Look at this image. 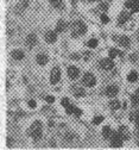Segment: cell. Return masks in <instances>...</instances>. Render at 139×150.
<instances>
[{
	"mask_svg": "<svg viewBox=\"0 0 139 150\" xmlns=\"http://www.w3.org/2000/svg\"><path fill=\"white\" fill-rule=\"evenodd\" d=\"M29 135L33 138V141H39L42 138V135H43V129H42V123L39 120H36L29 129Z\"/></svg>",
	"mask_w": 139,
	"mask_h": 150,
	"instance_id": "6da1fadb",
	"label": "cell"
},
{
	"mask_svg": "<svg viewBox=\"0 0 139 150\" xmlns=\"http://www.w3.org/2000/svg\"><path fill=\"white\" fill-rule=\"evenodd\" d=\"M70 30H72V36L74 37V38H77V37H80V36H82V35L86 33L87 26H86V24L83 22L76 21V22H74L72 24Z\"/></svg>",
	"mask_w": 139,
	"mask_h": 150,
	"instance_id": "7a4b0ae2",
	"label": "cell"
},
{
	"mask_svg": "<svg viewBox=\"0 0 139 150\" xmlns=\"http://www.w3.org/2000/svg\"><path fill=\"white\" fill-rule=\"evenodd\" d=\"M61 103H62V106L67 110V113H69V115H75V116H77V117H80V116L82 115V111H81L80 108L73 106V105L70 104V101H69L68 98H63Z\"/></svg>",
	"mask_w": 139,
	"mask_h": 150,
	"instance_id": "3957f363",
	"label": "cell"
},
{
	"mask_svg": "<svg viewBox=\"0 0 139 150\" xmlns=\"http://www.w3.org/2000/svg\"><path fill=\"white\" fill-rule=\"evenodd\" d=\"M82 83L87 87H93L96 83V79L92 73H86L82 78Z\"/></svg>",
	"mask_w": 139,
	"mask_h": 150,
	"instance_id": "277c9868",
	"label": "cell"
},
{
	"mask_svg": "<svg viewBox=\"0 0 139 150\" xmlns=\"http://www.w3.org/2000/svg\"><path fill=\"white\" fill-rule=\"evenodd\" d=\"M113 41H115L120 47H123V48H128L130 47V38L127 36H113Z\"/></svg>",
	"mask_w": 139,
	"mask_h": 150,
	"instance_id": "5b68a950",
	"label": "cell"
},
{
	"mask_svg": "<svg viewBox=\"0 0 139 150\" xmlns=\"http://www.w3.org/2000/svg\"><path fill=\"white\" fill-rule=\"evenodd\" d=\"M111 138H112V143H111L112 146H114V148H119V146L123 145L124 138H123V136L120 135L119 131H118V132H113V135H112Z\"/></svg>",
	"mask_w": 139,
	"mask_h": 150,
	"instance_id": "8992f818",
	"label": "cell"
},
{
	"mask_svg": "<svg viewBox=\"0 0 139 150\" xmlns=\"http://www.w3.org/2000/svg\"><path fill=\"white\" fill-rule=\"evenodd\" d=\"M60 80H61V69L58 67H55L53 68L51 74H50V82L53 85H56Z\"/></svg>",
	"mask_w": 139,
	"mask_h": 150,
	"instance_id": "52a82bcc",
	"label": "cell"
},
{
	"mask_svg": "<svg viewBox=\"0 0 139 150\" xmlns=\"http://www.w3.org/2000/svg\"><path fill=\"white\" fill-rule=\"evenodd\" d=\"M99 66H100V68L103 69V70H111V69L114 67V62L112 61L111 57H110V59H103V60H101V61L99 62Z\"/></svg>",
	"mask_w": 139,
	"mask_h": 150,
	"instance_id": "ba28073f",
	"label": "cell"
},
{
	"mask_svg": "<svg viewBox=\"0 0 139 150\" xmlns=\"http://www.w3.org/2000/svg\"><path fill=\"white\" fill-rule=\"evenodd\" d=\"M68 76L72 80H76L80 76V70L79 68H76L75 66H70L68 68Z\"/></svg>",
	"mask_w": 139,
	"mask_h": 150,
	"instance_id": "9c48e42d",
	"label": "cell"
},
{
	"mask_svg": "<svg viewBox=\"0 0 139 150\" xmlns=\"http://www.w3.org/2000/svg\"><path fill=\"white\" fill-rule=\"evenodd\" d=\"M118 92H119L118 86H115V85H111V86H108V87L106 88L105 94H106L107 97H110V98H113V97H115V96L118 94Z\"/></svg>",
	"mask_w": 139,
	"mask_h": 150,
	"instance_id": "30bf717a",
	"label": "cell"
},
{
	"mask_svg": "<svg viewBox=\"0 0 139 150\" xmlns=\"http://www.w3.org/2000/svg\"><path fill=\"white\" fill-rule=\"evenodd\" d=\"M25 43H26L27 48L32 49L34 45H36V43H37V37H36V35H34V33H30V35H27Z\"/></svg>",
	"mask_w": 139,
	"mask_h": 150,
	"instance_id": "8fae6325",
	"label": "cell"
},
{
	"mask_svg": "<svg viewBox=\"0 0 139 150\" xmlns=\"http://www.w3.org/2000/svg\"><path fill=\"white\" fill-rule=\"evenodd\" d=\"M44 37H45V41L48 43H55L57 41V35L55 31H48Z\"/></svg>",
	"mask_w": 139,
	"mask_h": 150,
	"instance_id": "7c38bea8",
	"label": "cell"
},
{
	"mask_svg": "<svg viewBox=\"0 0 139 150\" xmlns=\"http://www.w3.org/2000/svg\"><path fill=\"white\" fill-rule=\"evenodd\" d=\"M27 6H29V1H27V0H19L18 5L15 6V12L17 13H22Z\"/></svg>",
	"mask_w": 139,
	"mask_h": 150,
	"instance_id": "4fadbf2b",
	"label": "cell"
},
{
	"mask_svg": "<svg viewBox=\"0 0 139 150\" xmlns=\"http://www.w3.org/2000/svg\"><path fill=\"white\" fill-rule=\"evenodd\" d=\"M73 93L74 96L77 97V98H81V97H84L86 96V91L82 88V87H79V86H73Z\"/></svg>",
	"mask_w": 139,
	"mask_h": 150,
	"instance_id": "5bb4252c",
	"label": "cell"
},
{
	"mask_svg": "<svg viewBox=\"0 0 139 150\" xmlns=\"http://www.w3.org/2000/svg\"><path fill=\"white\" fill-rule=\"evenodd\" d=\"M36 61H37V63L39 66H44V64L48 63L49 57H48V55H45V54H38L37 57H36Z\"/></svg>",
	"mask_w": 139,
	"mask_h": 150,
	"instance_id": "9a60e30c",
	"label": "cell"
},
{
	"mask_svg": "<svg viewBox=\"0 0 139 150\" xmlns=\"http://www.w3.org/2000/svg\"><path fill=\"white\" fill-rule=\"evenodd\" d=\"M11 57L15 61H20V60L24 59V52L22 50H13L11 52Z\"/></svg>",
	"mask_w": 139,
	"mask_h": 150,
	"instance_id": "2e32d148",
	"label": "cell"
},
{
	"mask_svg": "<svg viewBox=\"0 0 139 150\" xmlns=\"http://www.w3.org/2000/svg\"><path fill=\"white\" fill-rule=\"evenodd\" d=\"M50 4L53 5L57 10H63L64 8V3L63 0H50Z\"/></svg>",
	"mask_w": 139,
	"mask_h": 150,
	"instance_id": "e0dca14e",
	"label": "cell"
},
{
	"mask_svg": "<svg viewBox=\"0 0 139 150\" xmlns=\"http://www.w3.org/2000/svg\"><path fill=\"white\" fill-rule=\"evenodd\" d=\"M112 135H113V131H112V129H111L110 126H105V127L102 129V136L105 137L106 139L111 138V137H112Z\"/></svg>",
	"mask_w": 139,
	"mask_h": 150,
	"instance_id": "ac0fdd59",
	"label": "cell"
},
{
	"mask_svg": "<svg viewBox=\"0 0 139 150\" xmlns=\"http://www.w3.org/2000/svg\"><path fill=\"white\" fill-rule=\"evenodd\" d=\"M67 28H68V23H65V22H63V21H60V22L57 23V25H56V31H57V32H63Z\"/></svg>",
	"mask_w": 139,
	"mask_h": 150,
	"instance_id": "d6986e66",
	"label": "cell"
},
{
	"mask_svg": "<svg viewBox=\"0 0 139 150\" xmlns=\"http://www.w3.org/2000/svg\"><path fill=\"white\" fill-rule=\"evenodd\" d=\"M119 132H120V135L123 136V138L124 139H127L128 138V130H127V127L126 126H120L119 127Z\"/></svg>",
	"mask_w": 139,
	"mask_h": 150,
	"instance_id": "ffe728a7",
	"label": "cell"
},
{
	"mask_svg": "<svg viewBox=\"0 0 139 150\" xmlns=\"http://www.w3.org/2000/svg\"><path fill=\"white\" fill-rule=\"evenodd\" d=\"M127 18H128V14H127L126 12H123V13L119 16V18H118V23H119L120 25H123L124 23H126Z\"/></svg>",
	"mask_w": 139,
	"mask_h": 150,
	"instance_id": "44dd1931",
	"label": "cell"
},
{
	"mask_svg": "<svg viewBox=\"0 0 139 150\" xmlns=\"http://www.w3.org/2000/svg\"><path fill=\"white\" fill-rule=\"evenodd\" d=\"M127 80L130 81V82H135L137 80H138V74H137V71H134V70H132L130 74H128V76H127Z\"/></svg>",
	"mask_w": 139,
	"mask_h": 150,
	"instance_id": "7402d4cb",
	"label": "cell"
},
{
	"mask_svg": "<svg viewBox=\"0 0 139 150\" xmlns=\"http://www.w3.org/2000/svg\"><path fill=\"white\" fill-rule=\"evenodd\" d=\"M121 56V55H123V52H121V51H119L118 49H111L110 50V52H108V56H110V57L111 59H114V57H117V56Z\"/></svg>",
	"mask_w": 139,
	"mask_h": 150,
	"instance_id": "603a6c76",
	"label": "cell"
},
{
	"mask_svg": "<svg viewBox=\"0 0 139 150\" xmlns=\"http://www.w3.org/2000/svg\"><path fill=\"white\" fill-rule=\"evenodd\" d=\"M87 47H89L91 49H94V48H96V47H98V40H95V38H92V40H89L88 42H87Z\"/></svg>",
	"mask_w": 139,
	"mask_h": 150,
	"instance_id": "cb8c5ba5",
	"label": "cell"
},
{
	"mask_svg": "<svg viewBox=\"0 0 139 150\" xmlns=\"http://www.w3.org/2000/svg\"><path fill=\"white\" fill-rule=\"evenodd\" d=\"M110 107H111L112 110H119V108L121 107V105H120V103H119L118 100H113V101L110 103Z\"/></svg>",
	"mask_w": 139,
	"mask_h": 150,
	"instance_id": "d4e9b609",
	"label": "cell"
},
{
	"mask_svg": "<svg viewBox=\"0 0 139 150\" xmlns=\"http://www.w3.org/2000/svg\"><path fill=\"white\" fill-rule=\"evenodd\" d=\"M131 101H132V105L133 106H138L139 105V96L137 94V93L131 97Z\"/></svg>",
	"mask_w": 139,
	"mask_h": 150,
	"instance_id": "484cf974",
	"label": "cell"
},
{
	"mask_svg": "<svg viewBox=\"0 0 139 150\" xmlns=\"http://www.w3.org/2000/svg\"><path fill=\"white\" fill-rule=\"evenodd\" d=\"M101 122H103V117L102 116H98V117H95L93 119V124H95V125H99Z\"/></svg>",
	"mask_w": 139,
	"mask_h": 150,
	"instance_id": "4316f807",
	"label": "cell"
},
{
	"mask_svg": "<svg viewBox=\"0 0 139 150\" xmlns=\"http://www.w3.org/2000/svg\"><path fill=\"white\" fill-rule=\"evenodd\" d=\"M101 22H102L103 24H107V23L110 22V18H108L105 13H103V14H101Z\"/></svg>",
	"mask_w": 139,
	"mask_h": 150,
	"instance_id": "83f0119b",
	"label": "cell"
},
{
	"mask_svg": "<svg viewBox=\"0 0 139 150\" xmlns=\"http://www.w3.org/2000/svg\"><path fill=\"white\" fill-rule=\"evenodd\" d=\"M45 101L49 103V104H53V103L55 101V98L51 97V96H48V97H45Z\"/></svg>",
	"mask_w": 139,
	"mask_h": 150,
	"instance_id": "f1b7e54d",
	"label": "cell"
},
{
	"mask_svg": "<svg viewBox=\"0 0 139 150\" xmlns=\"http://www.w3.org/2000/svg\"><path fill=\"white\" fill-rule=\"evenodd\" d=\"M70 59H72V60H76V61H77V60H80V55H79L77 52H74V54H72V55H70Z\"/></svg>",
	"mask_w": 139,
	"mask_h": 150,
	"instance_id": "f546056e",
	"label": "cell"
},
{
	"mask_svg": "<svg viewBox=\"0 0 139 150\" xmlns=\"http://www.w3.org/2000/svg\"><path fill=\"white\" fill-rule=\"evenodd\" d=\"M107 7H108V5H107V4H105V3L101 4V5L99 6V8H100L101 11H107Z\"/></svg>",
	"mask_w": 139,
	"mask_h": 150,
	"instance_id": "4dcf8cb0",
	"label": "cell"
},
{
	"mask_svg": "<svg viewBox=\"0 0 139 150\" xmlns=\"http://www.w3.org/2000/svg\"><path fill=\"white\" fill-rule=\"evenodd\" d=\"M29 106L31 107V108H34V107H36V101H34V100H29Z\"/></svg>",
	"mask_w": 139,
	"mask_h": 150,
	"instance_id": "1f68e13d",
	"label": "cell"
},
{
	"mask_svg": "<svg viewBox=\"0 0 139 150\" xmlns=\"http://www.w3.org/2000/svg\"><path fill=\"white\" fill-rule=\"evenodd\" d=\"M130 60H131V62H135V61H137V55H135V54H132V55L130 56Z\"/></svg>",
	"mask_w": 139,
	"mask_h": 150,
	"instance_id": "d6a6232c",
	"label": "cell"
},
{
	"mask_svg": "<svg viewBox=\"0 0 139 150\" xmlns=\"http://www.w3.org/2000/svg\"><path fill=\"white\" fill-rule=\"evenodd\" d=\"M91 56H92L91 52H84V60H86V61H88V60L91 59Z\"/></svg>",
	"mask_w": 139,
	"mask_h": 150,
	"instance_id": "836d02e7",
	"label": "cell"
},
{
	"mask_svg": "<svg viewBox=\"0 0 139 150\" xmlns=\"http://www.w3.org/2000/svg\"><path fill=\"white\" fill-rule=\"evenodd\" d=\"M89 3H93V1H98V0H88Z\"/></svg>",
	"mask_w": 139,
	"mask_h": 150,
	"instance_id": "e575fe53",
	"label": "cell"
},
{
	"mask_svg": "<svg viewBox=\"0 0 139 150\" xmlns=\"http://www.w3.org/2000/svg\"><path fill=\"white\" fill-rule=\"evenodd\" d=\"M137 94H138V96H139V88H138V89H137Z\"/></svg>",
	"mask_w": 139,
	"mask_h": 150,
	"instance_id": "d590c367",
	"label": "cell"
},
{
	"mask_svg": "<svg viewBox=\"0 0 139 150\" xmlns=\"http://www.w3.org/2000/svg\"><path fill=\"white\" fill-rule=\"evenodd\" d=\"M72 1H75V0H72Z\"/></svg>",
	"mask_w": 139,
	"mask_h": 150,
	"instance_id": "8d00e7d4",
	"label": "cell"
}]
</instances>
